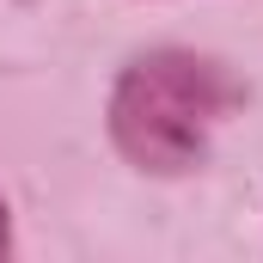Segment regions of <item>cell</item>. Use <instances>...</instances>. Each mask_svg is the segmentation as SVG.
<instances>
[{"label": "cell", "instance_id": "1", "mask_svg": "<svg viewBox=\"0 0 263 263\" xmlns=\"http://www.w3.org/2000/svg\"><path fill=\"white\" fill-rule=\"evenodd\" d=\"M239 98H245V86L214 55L153 49L123 67V80L110 92V141L135 172L178 178L208 159V141Z\"/></svg>", "mask_w": 263, "mask_h": 263}, {"label": "cell", "instance_id": "2", "mask_svg": "<svg viewBox=\"0 0 263 263\" xmlns=\"http://www.w3.org/2000/svg\"><path fill=\"white\" fill-rule=\"evenodd\" d=\"M12 251V233H6V202H0V257Z\"/></svg>", "mask_w": 263, "mask_h": 263}]
</instances>
